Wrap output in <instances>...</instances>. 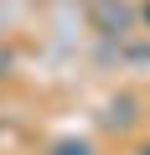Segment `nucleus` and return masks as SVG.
<instances>
[{
	"instance_id": "2",
	"label": "nucleus",
	"mask_w": 150,
	"mask_h": 155,
	"mask_svg": "<svg viewBox=\"0 0 150 155\" xmlns=\"http://www.w3.org/2000/svg\"><path fill=\"white\" fill-rule=\"evenodd\" d=\"M145 155H150V150H145Z\"/></svg>"
},
{
	"instance_id": "1",
	"label": "nucleus",
	"mask_w": 150,
	"mask_h": 155,
	"mask_svg": "<svg viewBox=\"0 0 150 155\" xmlns=\"http://www.w3.org/2000/svg\"><path fill=\"white\" fill-rule=\"evenodd\" d=\"M57 155H88V145H72L67 140V145H57Z\"/></svg>"
}]
</instances>
